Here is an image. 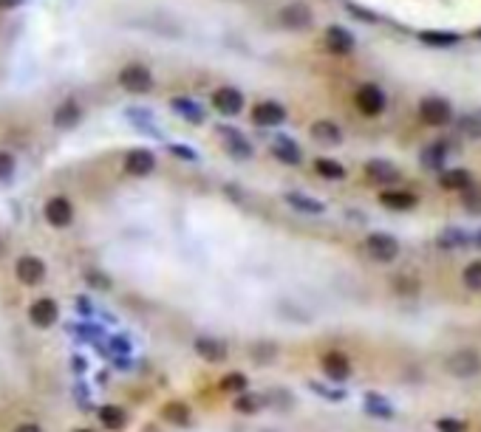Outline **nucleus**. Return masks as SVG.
<instances>
[{
  "instance_id": "1",
  "label": "nucleus",
  "mask_w": 481,
  "mask_h": 432,
  "mask_svg": "<svg viewBox=\"0 0 481 432\" xmlns=\"http://www.w3.org/2000/svg\"><path fill=\"white\" fill-rule=\"evenodd\" d=\"M481 370V356L473 348H462L447 356V373L456 379H470Z\"/></svg>"
},
{
  "instance_id": "2",
  "label": "nucleus",
  "mask_w": 481,
  "mask_h": 432,
  "mask_svg": "<svg viewBox=\"0 0 481 432\" xmlns=\"http://www.w3.org/2000/svg\"><path fill=\"white\" fill-rule=\"evenodd\" d=\"M119 85L125 90H131V94H147V90L153 88V74H150V68L133 63V66H125L119 71Z\"/></svg>"
},
{
  "instance_id": "3",
  "label": "nucleus",
  "mask_w": 481,
  "mask_h": 432,
  "mask_svg": "<svg viewBox=\"0 0 481 432\" xmlns=\"http://www.w3.org/2000/svg\"><path fill=\"white\" fill-rule=\"evenodd\" d=\"M366 252L377 263H390V260H397V255H399V243L390 235H385V232H377V235H368Z\"/></svg>"
},
{
  "instance_id": "4",
  "label": "nucleus",
  "mask_w": 481,
  "mask_h": 432,
  "mask_svg": "<svg viewBox=\"0 0 481 432\" xmlns=\"http://www.w3.org/2000/svg\"><path fill=\"white\" fill-rule=\"evenodd\" d=\"M419 119H422L425 125H431V128H442V125H447V121L453 119V108H450L444 99L431 97V99H422V105H419Z\"/></svg>"
},
{
  "instance_id": "5",
  "label": "nucleus",
  "mask_w": 481,
  "mask_h": 432,
  "mask_svg": "<svg viewBox=\"0 0 481 432\" xmlns=\"http://www.w3.org/2000/svg\"><path fill=\"white\" fill-rule=\"evenodd\" d=\"M278 20L283 28H289V32H303V28L312 26V9L306 3H289L281 9Z\"/></svg>"
},
{
  "instance_id": "6",
  "label": "nucleus",
  "mask_w": 481,
  "mask_h": 432,
  "mask_svg": "<svg viewBox=\"0 0 481 432\" xmlns=\"http://www.w3.org/2000/svg\"><path fill=\"white\" fill-rule=\"evenodd\" d=\"M43 215H46V221H48L51 226L63 229V226H68V224L74 221V206H71V201H68V198L57 195V198L46 201V209H43Z\"/></svg>"
},
{
  "instance_id": "7",
  "label": "nucleus",
  "mask_w": 481,
  "mask_h": 432,
  "mask_svg": "<svg viewBox=\"0 0 481 432\" xmlns=\"http://www.w3.org/2000/svg\"><path fill=\"white\" fill-rule=\"evenodd\" d=\"M359 113H366V116H379L385 110V94L377 88V85H363L357 90V97H354Z\"/></svg>"
},
{
  "instance_id": "8",
  "label": "nucleus",
  "mask_w": 481,
  "mask_h": 432,
  "mask_svg": "<svg viewBox=\"0 0 481 432\" xmlns=\"http://www.w3.org/2000/svg\"><path fill=\"white\" fill-rule=\"evenodd\" d=\"M252 121L261 128H275V125H283L286 121V108L281 102H258L252 108Z\"/></svg>"
},
{
  "instance_id": "9",
  "label": "nucleus",
  "mask_w": 481,
  "mask_h": 432,
  "mask_svg": "<svg viewBox=\"0 0 481 432\" xmlns=\"http://www.w3.org/2000/svg\"><path fill=\"white\" fill-rule=\"evenodd\" d=\"M17 280L26 286H37L46 280V263L35 255H26L17 260Z\"/></svg>"
},
{
  "instance_id": "10",
  "label": "nucleus",
  "mask_w": 481,
  "mask_h": 432,
  "mask_svg": "<svg viewBox=\"0 0 481 432\" xmlns=\"http://www.w3.org/2000/svg\"><path fill=\"white\" fill-rule=\"evenodd\" d=\"M57 317H59V308H57V302L48 300V297L35 300L32 308H28V320H32L37 328H48V325H54Z\"/></svg>"
},
{
  "instance_id": "11",
  "label": "nucleus",
  "mask_w": 481,
  "mask_h": 432,
  "mask_svg": "<svg viewBox=\"0 0 481 432\" xmlns=\"http://www.w3.org/2000/svg\"><path fill=\"white\" fill-rule=\"evenodd\" d=\"M213 105L224 116H235L240 108H244V94L235 90V88H229V85H224V88H218L216 94H213Z\"/></svg>"
},
{
  "instance_id": "12",
  "label": "nucleus",
  "mask_w": 481,
  "mask_h": 432,
  "mask_svg": "<svg viewBox=\"0 0 481 432\" xmlns=\"http://www.w3.org/2000/svg\"><path fill=\"white\" fill-rule=\"evenodd\" d=\"M326 46H328V51H332V54L346 57V54L354 51V37L346 32L343 26H328L326 28Z\"/></svg>"
},
{
  "instance_id": "13",
  "label": "nucleus",
  "mask_w": 481,
  "mask_h": 432,
  "mask_svg": "<svg viewBox=\"0 0 481 432\" xmlns=\"http://www.w3.org/2000/svg\"><path fill=\"white\" fill-rule=\"evenodd\" d=\"M312 139L326 144V147H337L343 141V130L334 125L332 119H320V121H314V125H312Z\"/></svg>"
},
{
  "instance_id": "14",
  "label": "nucleus",
  "mask_w": 481,
  "mask_h": 432,
  "mask_svg": "<svg viewBox=\"0 0 481 432\" xmlns=\"http://www.w3.org/2000/svg\"><path fill=\"white\" fill-rule=\"evenodd\" d=\"M153 167H156V159L150 150H131L125 156V170L131 175H147V173H153Z\"/></svg>"
},
{
  "instance_id": "15",
  "label": "nucleus",
  "mask_w": 481,
  "mask_h": 432,
  "mask_svg": "<svg viewBox=\"0 0 481 432\" xmlns=\"http://www.w3.org/2000/svg\"><path fill=\"white\" fill-rule=\"evenodd\" d=\"M79 119H82V108L74 102V99H66L63 105H59L54 110V125L59 130H68V128H77L79 125Z\"/></svg>"
},
{
  "instance_id": "16",
  "label": "nucleus",
  "mask_w": 481,
  "mask_h": 432,
  "mask_svg": "<svg viewBox=\"0 0 481 432\" xmlns=\"http://www.w3.org/2000/svg\"><path fill=\"white\" fill-rule=\"evenodd\" d=\"M366 175L371 181H377V184H394V181H399V170L390 164V161H382V159L368 161L366 164Z\"/></svg>"
},
{
  "instance_id": "17",
  "label": "nucleus",
  "mask_w": 481,
  "mask_h": 432,
  "mask_svg": "<svg viewBox=\"0 0 481 432\" xmlns=\"http://www.w3.org/2000/svg\"><path fill=\"white\" fill-rule=\"evenodd\" d=\"M221 136L227 139V150L232 153V156H238V159H249L252 156V144L240 136L238 130H232V128H221Z\"/></svg>"
},
{
  "instance_id": "18",
  "label": "nucleus",
  "mask_w": 481,
  "mask_h": 432,
  "mask_svg": "<svg viewBox=\"0 0 481 432\" xmlns=\"http://www.w3.org/2000/svg\"><path fill=\"white\" fill-rule=\"evenodd\" d=\"M379 201H382V206L394 209V212H405V209H411L416 204V198L411 193H402V190H385L379 195Z\"/></svg>"
},
{
  "instance_id": "19",
  "label": "nucleus",
  "mask_w": 481,
  "mask_h": 432,
  "mask_svg": "<svg viewBox=\"0 0 481 432\" xmlns=\"http://www.w3.org/2000/svg\"><path fill=\"white\" fill-rule=\"evenodd\" d=\"M272 153H275V159H281V161H286V164H297V161H300V150H297V144H294L292 139H286V136L275 139Z\"/></svg>"
},
{
  "instance_id": "20",
  "label": "nucleus",
  "mask_w": 481,
  "mask_h": 432,
  "mask_svg": "<svg viewBox=\"0 0 481 432\" xmlns=\"http://www.w3.org/2000/svg\"><path fill=\"white\" fill-rule=\"evenodd\" d=\"M286 204L294 206L297 212H306V215H320V212L326 209L320 201H314V198H309V195H300V193H289V195H286Z\"/></svg>"
},
{
  "instance_id": "21",
  "label": "nucleus",
  "mask_w": 481,
  "mask_h": 432,
  "mask_svg": "<svg viewBox=\"0 0 481 432\" xmlns=\"http://www.w3.org/2000/svg\"><path fill=\"white\" fill-rule=\"evenodd\" d=\"M173 110H176V113H182L185 119H190L193 125H201V121H204V110H201L196 102L185 99V97H176V99H173Z\"/></svg>"
},
{
  "instance_id": "22",
  "label": "nucleus",
  "mask_w": 481,
  "mask_h": 432,
  "mask_svg": "<svg viewBox=\"0 0 481 432\" xmlns=\"http://www.w3.org/2000/svg\"><path fill=\"white\" fill-rule=\"evenodd\" d=\"M196 351H198V356H204L207 362H221V359L227 356L224 345L216 342V339H198V342H196Z\"/></svg>"
},
{
  "instance_id": "23",
  "label": "nucleus",
  "mask_w": 481,
  "mask_h": 432,
  "mask_svg": "<svg viewBox=\"0 0 481 432\" xmlns=\"http://www.w3.org/2000/svg\"><path fill=\"white\" fill-rule=\"evenodd\" d=\"M323 370H326V376H332V379H346L348 376V362L340 353H328L323 359Z\"/></svg>"
},
{
  "instance_id": "24",
  "label": "nucleus",
  "mask_w": 481,
  "mask_h": 432,
  "mask_svg": "<svg viewBox=\"0 0 481 432\" xmlns=\"http://www.w3.org/2000/svg\"><path fill=\"white\" fill-rule=\"evenodd\" d=\"M442 187L444 190H467L470 187V175L464 170H447L442 175Z\"/></svg>"
},
{
  "instance_id": "25",
  "label": "nucleus",
  "mask_w": 481,
  "mask_h": 432,
  "mask_svg": "<svg viewBox=\"0 0 481 432\" xmlns=\"http://www.w3.org/2000/svg\"><path fill=\"white\" fill-rule=\"evenodd\" d=\"M467 232H462V229H444L442 232V237H439V246L442 249H462V246H467Z\"/></svg>"
},
{
  "instance_id": "26",
  "label": "nucleus",
  "mask_w": 481,
  "mask_h": 432,
  "mask_svg": "<svg viewBox=\"0 0 481 432\" xmlns=\"http://www.w3.org/2000/svg\"><path fill=\"white\" fill-rule=\"evenodd\" d=\"M314 170H317V175H323V178H343V175H346V167H343L340 161H332V159H317V161H314Z\"/></svg>"
},
{
  "instance_id": "27",
  "label": "nucleus",
  "mask_w": 481,
  "mask_h": 432,
  "mask_svg": "<svg viewBox=\"0 0 481 432\" xmlns=\"http://www.w3.org/2000/svg\"><path fill=\"white\" fill-rule=\"evenodd\" d=\"M164 418H167L170 424H187L190 410L182 404V401H170V404H164Z\"/></svg>"
},
{
  "instance_id": "28",
  "label": "nucleus",
  "mask_w": 481,
  "mask_h": 432,
  "mask_svg": "<svg viewBox=\"0 0 481 432\" xmlns=\"http://www.w3.org/2000/svg\"><path fill=\"white\" fill-rule=\"evenodd\" d=\"M100 418H102V424L111 426V429H116V426L125 424V415H122V410H119V407H102V410H100Z\"/></svg>"
},
{
  "instance_id": "29",
  "label": "nucleus",
  "mask_w": 481,
  "mask_h": 432,
  "mask_svg": "<svg viewBox=\"0 0 481 432\" xmlns=\"http://www.w3.org/2000/svg\"><path fill=\"white\" fill-rule=\"evenodd\" d=\"M366 407H368V413H374V415H379V418H390V413H394L388 401H382L379 395H368V398H366Z\"/></svg>"
},
{
  "instance_id": "30",
  "label": "nucleus",
  "mask_w": 481,
  "mask_h": 432,
  "mask_svg": "<svg viewBox=\"0 0 481 432\" xmlns=\"http://www.w3.org/2000/svg\"><path fill=\"white\" fill-rule=\"evenodd\" d=\"M464 286L467 288H473V291H481V263H470L467 268H464Z\"/></svg>"
},
{
  "instance_id": "31",
  "label": "nucleus",
  "mask_w": 481,
  "mask_h": 432,
  "mask_svg": "<svg viewBox=\"0 0 481 432\" xmlns=\"http://www.w3.org/2000/svg\"><path fill=\"white\" fill-rule=\"evenodd\" d=\"M444 153H447V150H444V144H442V141H436L431 150H425V153H422V161H425L428 167H433V170H436V167L442 164V159H444Z\"/></svg>"
},
{
  "instance_id": "32",
  "label": "nucleus",
  "mask_w": 481,
  "mask_h": 432,
  "mask_svg": "<svg viewBox=\"0 0 481 432\" xmlns=\"http://www.w3.org/2000/svg\"><path fill=\"white\" fill-rule=\"evenodd\" d=\"M462 193H464V206H467V212L481 215V190H478V187H467V190H462Z\"/></svg>"
},
{
  "instance_id": "33",
  "label": "nucleus",
  "mask_w": 481,
  "mask_h": 432,
  "mask_svg": "<svg viewBox=\"0 0 481 432\" xmlns=\"http://www.w3.org/2000/svg\"><path fill=\"white\" fill-rule=\"evenodd\" d=\"M12 173H15V156H12V153H3V150H0V181H3V178H12Z\"/></svg>"
},
{
  "instance_id": "34",
  "label": "nucleus",
  "mask_w": 481,
  "mask_h": 432,
  "mask_svg": "<svg viewBox=\"0 0 481 432\" xmlns=\"http://www.w3.org/2000/svg\"><path fill=\"white\" fill-rule=\"evenodd\" d=\"M224 390H229V393H244V390H247V379L238 376V373H232V376L224 379Z\"/></svg>"
},
{
  "instance_id": "35",
  "label": "nucleus",
  "mask_w": 481,
  "mask_h": 432,
  "mask_svg": "<svg viewBox=\"0 0 481 432\" xmlns=\"http://www.w3.org/2000/svg\"><path fill=\"white\" fill-rule=\"evenodd\" d=\"M422 40L425 43H433V46H450V43H456V37L453 35H422Z\"/></svg>"
},
{
  "instance_id": "36",
  "label": "nucleus",
  "mask_w": 481,
  "mask_h": 432,
  "mask_svg": "<svg viewBox=\"0 0 481 432\" xmlns=\"http://www.w3.org/2000/svg\"><path fill=\"white\" fill-rule=\"evenodd\" d=\"M464 133H467V136H481V119H467Z\"/></svg>"
},
{
  "instance_id": "37",
  "label": "nucleus",
  "mask_w": 481,
  "mask_h": 432,
  "mask_svg": "<svg viewBox=\"0 0 481 432\" xmlns=\"http://www.w3.org/2000/svg\"><path fill=\"white\" fill-rule=\"evenodd\" d=\"M235 407H238L240 413H252V410H255V401H252V398H238Z\"/></svg>"
},
{
  "instance_id": "38",
  "label": "nucleus",
  "mask_w": 481,
  "mask_h": 432,
  "mask_svg": "<svg viewBox=\"0 0 481 432\" xmlns=\"http://www.w3.org/2000/svg\"><path fill=\"white\" fill-rule=\"evenodd\" d=\"M439 429L442 432H462V424H456V421H439Z\"/></svg>"
},
{
  "instance_id": "39",
  "label": "nucleus",
  "mask_w": 481,
  "mask_h": 432,
  "mask_svg": "<svg viewBox=\"0 0 481 432\" xmlns=\"http://www.w3.org/2000/svg\"><path fill=\"white\" fill-rule=\"evenodd\" d=\"M23 0H0V9H17Z\"/></svg>"
},
{
  "instance_id": "40",
  "label": "nucleus",
  "mask_w": 481,
  "mask_h": 432,
  "mask_svg": "<svg viewBox=\"0 0 481 432\" xmlns=\"http://www.w3.org/2000/svg\"><path fill=\"white\" fill-rule=\"evenodd\" d=\"M170 150L176 153V156H185V159H196V156H193L190 150H182V147H170Z\"/></svg>"
},
{
  "instance_id": "41",
  "label": "nucleus",
  "mask_w": 481,
  "mask_h": 432,
  "mask_svg": "<svg viewBox=\"0 0 481 432\" xmlns=\"http://www.w3.org/2000/svg\"><path fill=\"white\" fill-rule=\"evenodd\" d=\"M17 432H40V426H35V424H23V426H17Z\"/></svg>"
},
{
  "instance_id": "42",
  "label": "nucleus",
  "mask_w": 481,
  "mask_h": 432,
  "mask_svg": "<svg viewBox=\"0 0 481 432\" xmlns=\"http://www.w3.org/2000/svg\"><path fill=\"white\" fill-rule=\"evenodd\" d=\"M0 252H3V243H0Z\"/></svg>"
},
{
  "instance_id": "43",
  "label": "nucleus",
  "mask_w": 481,
  "mask_h": 432,
  "mask_svg": "<svg viewBox=\"0 0 481 432\" xmlns=\"http://www.w3.org/2000/svg\"><path fill=\"white\" fill-rule=\"evenodd\" d=\"M79 432H85V429H79Z\"/></svg>"
},
{
  "instance_id": "44",
  "label": "nucleus",
  "mask_w": 481,
  "mask_h": 432,
  "mask_svg": "<svg viewBox=\"0 0 481 432\" xmlns=\"http://www.w3.org/2000/svg\"><path fill=\"white\" fill-rule=\"evenodd\" d=\"M478 37H481V32H478Z\"/></svg>"
}]
</instances>
